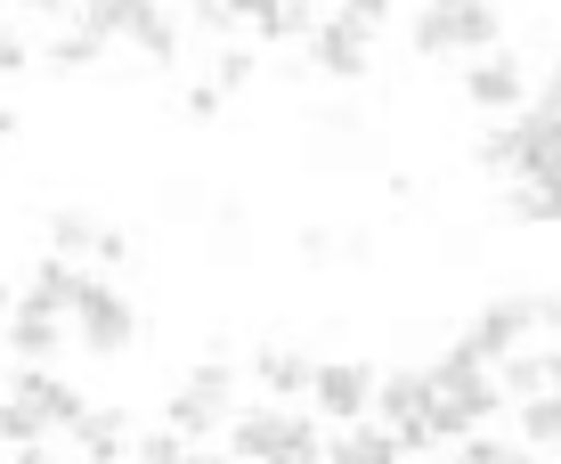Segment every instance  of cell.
Here are the masks:
<instances>
[{"instance_id": "10", "label": "cell", "mask_w": 561, "mask_h": 464, "mask_svg": "<svg viewBox=\"0 0 561 464\" xmlns=\"http://www.w3.org/2000/svg\"><path fill=\"white\" fill-rule=\"evenodd\" d=\"M9 392L25 399V408L49 423V432H73V423H82V408H90V399L73 392L66 375H49V366H9Z\"/></svg>"}, {"instance_id": "36", "label": "cell", "mask_w": 561, "mask_h": 464, "mask_svg": "<svg viewBox=\"0 0 561 464\" xmlns=\"http://www.w3.org/2000/svg\"><path fill=\"white\" fill-rule=\"evenodd\" d=\"M180 464H228V456H196V449H187V456H180Z\"/></svg>"}, {"instance_id": "33", "label": "cell", "mask_w": 561, "mask_h": 464, "mask_svg": "<svg viewBox=\"0 0 561 464\" xmlns=\"http://www.w3.org/2000/svg\"><path fill=\"white\" fill-rule=\"evenodd\" d=\"M16 464H57V456H49V440H25V449H16Z\"/></svg>"}, {"instance_id": "19", "label": "cell", "mask_w": 561, "mask_h": 464, "mask_svg": "<svg viewBox=\"0 0 561 464\" xmlns=\"http://www.w3.org/2000/svg\"><path fill=\"white\" fill-rule=\"evenodd\" d=\"M99 228H106V220H90V212L57 204V212H49V253H66V261H73V253H99Z\"/></svg>"}, {"instance_id": "32", "label": "cell", "mask_w": 561, "mask_h": 464, "mask_svg": "<svg viewBox=\"0 0 561 464\" xmlns=\"http://www.w3.org/2000/svg\"><path fill=\"white\" fill-rule=\"evenodd\" d=\"M537 114H553V123H561V66H553V82H546V99H537Z\"/></svg>"}, {"instance_id": "13", "label": "cell", "mask_w": 561, "mask_h": 464, "mask_svg": "<svg viewBox=\"0 0 561 464\" xmlns=\"http://www.w3.org/2000/svg\"><path fill=\"white\" fill-rule=\"evenodd\" d=\"M73 456H82V464H123L130 456V408H82V423H73Z\"/></svg>"}, {"instance_id": "12", "label": "cell", "mask_w": 561, "mask_h": 464, "mask_svg": "<svg viewBox=\"0 0 561 464\" xmlns=\"http://www.w3.org/2000/svg\"><path fill=\"white\" fill-rule=\"evenodd\" d=\"M220 9L244 16L261 42H309V33H318V9H309V0H220Z\"/></svg>"}, {"instance_id": "29", "label": "cell", "mask_w": 561, "mask_h": 464, "mask_svg": "<svg viewBox=\"0 0 561 464\" xmlns=\"http://www.w3.org/2000/svg\"><path fill=\"white\" fill-rule=\"evenodd\" d=\"M33 66V42H16V33H0V73H25Z\"/></svg>"}, {"instance_id": "8", "label": "cell", "mask_w": 561, "mask_h": 464, "mask_svg": "<svg viewBox=\"0 0 561 464\" xmlns=\"http://www.w3.org/2000/svg\"><path fill=\"white\" fill-rule=\"evenodd\" d=\"M463 99H472L480 114H505V123H513V114L529 106V73H520V57L513 49H480L472 66H463Z\"/></svg>"}, {"instance_id": "31", "label": "cell", "mask_w": 561, "mask_h": 464, "mask_svg": "<svg viewBox=\"0 0 561 464\" xmlns=\"http://www.w3.org/2000/svg\"><path fill=\"white\" fill-rule=\"evenodd\" d=\"M537 366H546V392H561V342H553V351H537Z\"/></svg>"}, {"instance_id": "16", "label": "cell", "mask_w": 561, "mask_h": 464, "mask_svg": "<svg viewBox=\"0 0 561 464\" xmlns=\"http://www.w3.org/2000/svg\"><path fill=\"white\" fill-rule=\"evenodd\" d=\"M228 416H237V408H220V399H204V392H187V383H180V392H171V399H163V423H171V432H180V440H187V449H196V440H204V432H228Z\"/></svg>"}, {"instance_id": "37", "label": "cell", "mask_w": 561, "mask_h": 464, "mask_svg": "<svg viewBox=\"0 0 561 464\" xmlns=\"http://www.w3.org/2000/svg\"><path fill=\"white\" fill-rule=\"evenodd\" d=\"M33 9H82V0H33Z\"/></svg>"}, {"instance_id": "20", "label": "cell", "mask_w": 561, "mask_h": 464, "mask_svg": "<svg viewBox=\"0 0 561 464\" xmlns=\"http://www.w3.org/2000/svg\"><path fill=\"white\" fill-rule=\"evenodd\" d=\"M456 464H537V449H513V440H496V432H463Z\"/></svg>"}, {"instance_id": "35", "label": "cell", "mask_w": 561, "mask_h": 464, "mask_svg": "<svg viewBox=\"0 0 561 464\" xmlns=\"http://www.w3.org/2000/svg\"><path fill=\"white\" fill-rule=\"evenodd\" d=\"M9 309H16V294H9V285H0V326H9Z\"/></svg>"}, {"instance_id": "38", "label": "cell", "mask_w": 561, "mask_h": 464, "mask_svg": "<svg viewBox=\"0 0 561 464\" xmlns=\"http://www.w3.org/2000/svg\"><path fill=\"white\" fill-rule=\"evenodd\" d=\"M0 383H9V366H0Z\"/></svg>"}, {"instance_id": "7", "label": "cell", "mask_w": 561, "mask_h": 464, "mask_svg": "<svg viewBox=\"0 0 561 464\" xmlns=\"http://www.w3.org/2000/svg\"><path fill=\"white\" fill-rule=\"evenodd\" d=\"M301 66L325 73V82H366L375 73V33L342 25V16H318V33L301 42Z\"/></svg>"}, {"instance_id": "24", "label": "cell", "mask_w": 561, "mask_h": 464, "mask_svg": "<svg viewBox=\"0 0 561 464\" xmlns=\"http://www.w3.org/2000/svg\"><path fill=\"white\" fill-rule=\"evenodd\" d=\"M130 456H139V464H180V456H187V440L163 423V432H139V440H130Z\"/></svg>"}, {"instance_id": "34", "label": "cell", "mask_w": 561, "mask_h": 464, "mask_svg": "<svg viewBox=\"0 0 561 464\" xmlns=\"http://www.w3.org/2000/svg\"><path fill=\"white\" fill-rule=\"evenodd\" d=\"M16 139V106H0V147H9Z\"/></svg>"}, {"instance_id": "9", "label": "cell", "mask_w": 561, "mask_h": 464, "mask_svg": "<svg viewBox=\"0 0 561 464\" xmlns=\"http://www.w3.org/2000/svg\"><path fill=\"white\" fill-rule=\"evenodd\" d=\"M529 335H537V294H496L472 326H463V342H472V351L489 359V366L505 359V351H520Z\"/></svg>"}, {"instance_id": "17", "label": "cell", "mask_w": 561, "mask_h": 464, "mask_svg": "<svg viewBox=\"0 0 561 464\" xmlns=\"http://www.w3.org/2000/svg\"><path fill=\"white\" fill-rule=\"evenodd\" d=\"M73 294H82V269H73L66 253H42V269H33V285H25V302H42V309H57V318H66Z\"/></svg>"}, {"instance_id": "1", "label": "cell", "mask_w": 561, "mask_h": 464, "mask_svg": "<svg viewBox=\"0 0 561 464\" xmlns=\"http://www.w3.org/2000/svg\"><path fill=\"white\" fill-rule=\"evenodd\" d=\"M423 375H432V432H439V449H448V440H463V432H480V423L505 408V392H496V366L480 359L463 335H456L432 366H423Z\"/></svg>"}, {"instance_id": "11", "label": "cell", "mask_w": 561, "mask_h": 464, "mask_svg": "<svg viewBox=\"0 0 561 464\" xmlns=\"http://www.w3.org/2000/svg\"><path fill=\"white\" fill-rule=\"evenodd\" d=\"M0 335H9L16 366H49L57 351H66V318L42 309V302H25V294H16V309H9V326H0Z\"/></svg>"}, {"instance_id": "21", "label": "cell", "mask_w": 561, "mask_h": 464, "mask_svg": "<svg viewBox=\"0 0 561 464\" xmlns=\"http://www.w3.org/2000/svg\"><path fill=\"white\" fill-rule=\"evenodd\" d=\"M42 57H49V73H90V66L106 57V42H90V33H66V42H49Z\"/></svg>"}, {"instance_id": "28", "label": "cell", "mask_w": 561, "mask_h": 464, "mask_svg": "<svg viewBox=\"0 0 561 464\" xmlns=\"http://www.w3.org/2000/svg\"><path fill=\"white\" fill-rule=\"evenodd\" d=\"M99 261H106V269H123V261H130V237H123V228H114V220L99 228Z\"/></svg>"}, {"instance_id": "22", "label": "cell", "mask_w": 561, "mask_h": 464, "mask_svg": "<svg viewBox=\"0 0 561 464\" xmlns=\"http://www.w3.org/2000/svg\"><path fill=\"white\" fill-rule=\"evenodd\" d=\"M253 73H261V57H253V49H237V42L211 57V90H220V99H228V90H244Z\"/></svg>"}, {"instance_id": "15", "label": "cell", "mask_w": 561, "mask_h": 464, "mask_svg": "<svg viewBox=\"0 0 561 464\" xmlns=\"http://www.w3.org/2000/svg\"><path fill=\"white\" fill-rule=\"evenodd\" d=\"M325 464H399V440L382 432L375 416H358V423H334V440H325Z\"/></svg>"}, {"instance_id": "25", "label": "cell", "mask_w": 561, "mask_h": 464, "mask_svg": "<svg viewBox=\"0 0 561 464\" xmlns=\"http://www.w3.org/2000/svg\"><path fill=\"white\" fill-rule=\"evenodd\" d=\"M334 16L358 25V33H382V25H391V0H334Z\"/></svg>"}, {"instance_id": "5", "label": "cell", "mask_w": 561, "mask_h": 464, "mask_svg": "<svg viewBox=\"0 0 561 464\" xmlns=\"http://www.w3.org/2000/svg\"><path fill=\"white\" fill-rule=\"evenodd\" d=\"M66 326H73V342H82L90 359H123L130 342H139V302H130L114 278H82V294H73Z\"/></svg>"}, {"instance_id": "27", "label": "cell", "mask_w": 561, "mask_h": 464, "mask_svg": "<svg viewBox=\"0 0 561 464\" xmlns=\"http://www.w3.org/2000/svg\"><path fill=\"white\" fill-rule=\"evenodd\" d=\"M301 261H342V245H334V228H301Z\"/></svg>"}, {"instance_id": "6", "label": "cell", "mask_w": 561, "mask_h": 464, "mask_svg": "<svg viewBox=\"0 0 561 464\" xmlns=\"http://www.w3.org/2000/svg\"><path fill=\"white\" fill-rule=\"evenodd\" d=\"M375 408V359H318L309 375V416L318 423H358Z\"/></svg>"}, {"instance_id": "2", "label": "cell", "mask_w": 561, "mask_h": 464, "mask_svg": "<svg viewBox=\"0 0 561 464\" xmlns=\"http://www.w3.org/2000/svg\"><path fill=\"white\" fill-rule=\"evenodd\" d=\"M73 33H90V42H130L147 57V66H180V16L163 9V0H82V25Z\"/></svg>"}, {"instance_id": "18", "label": "cell", "mask_w": 561, "mask_h": 464, "mask_svg": "<svg viewBox=\"0 0 561 464\" xmlns=\"http://www.w3.org/2000/svg\"><path fill=\"white\" fill-rule=\"evenodd\" d=\"M513 416H520V449H561V392H537V399H513Z\"/></svg>"}, {"instance_id": "39", "label": "cell", "mask_w": 561, "mask_h": 464, "mask_svg": "<svg viewBox=\"0 0 561 464\" xmlns=\"http://www.w3.org/2000/svg\"><path fill=\"white\" fill-rule=\"evenodd\" d=\"M309 9H318V0H309Z\"/></svg>"}, {"instance_id": "23", "label": "cell", "mask_w": 561, "mask_h": 464, "mask_svg": "<svg viewBox=\"0 0 561 464\" xmlns=\"http://www.w3.org/2000/svg\"><path fill=\"white\" fill-rule=\"evenodd\" d=\"M0 440H9V449H25V440H49V423L9 392V399H0Z\"/></svg>"}, {"instance_id": "26", "label": "cell", "mask_w": 561, "mask_h": 464, "mask_svg": "<svg viewBox=\"0 0 561 464\" xmlns=\"http://www.w3.org/2000/svg\"><path fill=\"white\" fill-rule=\"evenodd\" d=\"M220 90H211V82H196V90H187V123H220Z\"/></svg>"}, {"instance_id": "14", "label": "cell", "mask_w": 561, "mask_h": 464, "mask_svg": "<svg viewBox=\"0 0 561 464\" xmlns=\"http://www.w3.org/2000/svg\"><path fill=\"white\" fill-rule=\"evenodd\" d=\"M253 375H261V392H277V399H309L318 359L294 351V342H261V351H253Z\"/></svg>"}, {"instance_id": "30", "label": "cell", "mask_w": 561, "mask_h": 464, "mask_svg": "<svg viewBox=\"0 0 561 464\" xmlns=\"http://www.w3.org/2000/svg\"><path fill=\"white\" fill-rule=\"evenodd\" d=\"M196 25H204V33H228V25H237V16H228L220 0H196Z\"/></svg>"}, {"instance_id": "4", "label": "cell", "mask_w": 561, "mask_h": 464, "mask_svg": "<svg viewBox=\"0 0 561 464\" xmlns=\"http://www.w3.org/2000/svg\"><path fill=\"white\" fill-rule=\"evenodd\" d=\"M408 42L415 57H480V49H505V16L489 0H423Z\"/></svg>"}, {"instance_id": "3", "label": "cell", "mask_w": 561, "mask_h": 464, "mask_svg": "<svg viewBox=\"0 0 561 464\" xmlns=\"http://www.w3.org/2000/svg\"><path fill=\"white\" fill-rule=\"evenodd\" d=\"M228 456H244V464H325V432H318V416H294V408H244V416H228Z\"/></svg>"}]
</instances>
